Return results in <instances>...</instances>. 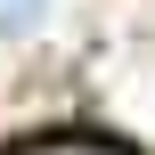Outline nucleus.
<instances>
[{
    "label": "nucleus",
    "instance_id": "nucleus-1",
    "mask_svg": "<svg viewBox=\"0 0 155 155\" xmlns=\"http://www.w3.org/2000/svg\"><path fill=\"white\" fill-rule=\"evenodd\" d=\"M16 155H131L123 139H98V131H57V139H25Z\"/></svg>",
    "mask_w": 155,
    "mask_h": 155
}]
</instances>
